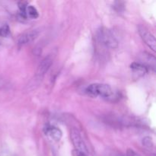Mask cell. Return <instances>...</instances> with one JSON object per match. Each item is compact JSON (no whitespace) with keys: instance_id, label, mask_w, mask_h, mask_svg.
<instances>
[{"instance_id":"4fadbf2b","label":"cell","mask_w":156,"mask_h":156,"mask_svg":"<svg viewBox=\"0 0 156 156\" xmlns=\"http://www.w3.org/2000/svg\"><path fill=\"white\" fill-rule=\"evenodd\" d=\"M126 156H140L138 153L135 152V151L132 150V149H128L126 152Z\"/></svg>"},{"instance_id":"5b68a950","label":"cell","mask_w":156,"mask_h":156,"mask_svg":"<svg viewBox=\"0 0 156 156\" xmlns=\"http://www.w3.org/2000/svg\"><path fill=\"white\" fill-rule=\"evenodd\" d=\"M39 34L40 31L37 29L30 30V31H27L26 33L23 34L18 40V47H24V46L27 45V44H30L32 41H34L37 37Z\"/></svg>"},{"instance_id":"277c9868","label":"cell","mask_w":156,"mask_h":156,"mask_svg":"<svg viewBox=\"0 0 156 156\" xmlns=\"http://www.w3.org/2000/svg\"><path fill=\"white\" fill-rule=\"evenodd\" d=\"M53 62V57L51 56H47L40 62L37 69L36 75H35L36 80H41L44 78L46 73L48 72V70L51 67Z\"/></svg>"},{"instance_id":"8992f818","label":"cell","mask_w":156,"mask_h":156,"mask_svg":"<svg viewBox=\"0 0 156 156\" xmlns=\"http://www.w3.org/2000/svg\"><path fill=\"white\" fill-rule=\"evenodd\" d=\"M139 32H140V36H141L142 39L144 41L145 44H146L152 51L155 52L156 49V41L154 35L152 34L150 32H149L147 30L143 28V27H140Z\"/></svg>"},{"instance_id":"30bf717a","label":"cell","mask_w":156,"mask_h":156,"mask_svg":"<svg viewBox=\"0 0 156 156\" xmlns=\"http://www.w3.org/2000/svg\"><path fill=\"white\" fill-rule=\"evenodd\" d=\"M39 16L37 10L36 8L33 5H27V9H26V17L32 18V19H35L37 18Z\"/></svg>"},{"instance_id":"7c38bea8","label":"cell","mask_w":156,"mask_h":156,"mask_svg":"<svg viewBox=\"0 0 156 156\" xmlns=\"http://www.w3.org/2000/svg\"><path fill=\"white\" fill-rule=\"evenodd\" d=\"M143 145L145 146V147L147 148V149H152L154 146L153 142H152V139L149 136H146V137H145V138H143Z\"/></svg>"},{"instance_id":"3957f363","label":"cell","mask_w":156,"mask_h":156,"mask_svg":"<svg viewBox=\"0 0 156 156\" xmlns=\"http://www.w3.org/2000/svg\"><path fill=\"white\" fill-rule=\"evenodd\" d=\"M70 138H71V141L74 146L73 152L88 156V148H87L86 145L78 129H75V128L71 129Z\"/></svg>"},{"instance_id":"6da1fadb","label":"cell","mask_w":156,"mask_h":156,"mask_svg":"<svg viewBox=\"0 0 156 156\" xmlns=\"http://www.w3.org/2000/svg\"><path fill=\"white\" fill-rule=\"evenodd\" d=\"M86 93L92 97H101L102 98L114 99L115 96L114 90L110 85L106 84L94 83L88 85L85 90Z\"/></svg>"},{"instance_id":"7a4b0ae2","label":"cell","mask_w":156,"mask_h":156,"mask_svg":"<svg viewBox=\"0 0 156 156\" xmlns=\"http://www.w3.org/2000/svg\"><path fill=\"white\" fill-rule=\"evenodd\" d=\"M97 37L99 42L102 45L111 49L117 48L118 46V42L112 32L108 29L101 27L97 32Z\"/></svg>"},{"instance_id":"5bb4252c","label":"cell","mask_w":156,"mask_h":156,"mask_svg":"<svg viewBox=\"0 0 156 156\" xmlns=\"http://www.w3.org/2000/svg\"><path fill=\"white\" fill-rule=\"evenodd\" d=\"M4 85H5V82H3L2 79L0 78V88H1V87H2Z\"/></svg>"},{"instance_id":"52a82bcc","label":"cell","mask_w":156,"mask_h":156,"mask_svg":"<svg viewBox=\"0 0 156 156\" xmlns=\"http://www.w3.org/2000/svg\"><path fill=\"white\" fill-rule=\"evenodd\" d=\"M44 132H45L46 135L49 136L55 141H59L62 138V131L56 126H47L44 128Z\"/></svg>"},{"instance_id":"8fae6325","label":"cell","mask_w":156,"mask_h":156,"mask_svg":"<svg viewBox=\"0 0 156 156\" xmlns=\"http://www.w3.org/2000/svg\"><path fill=\"white\" fill-rule=\"evenodd\" d=\"M10 34V27L8 24H5L0 27V37H7Z\"/></svg>"},{"instance_id":"9c48e42d","label":"cell","mask_w":156,"mask_h":156,"mask_svg":"<svg viewBox=\"0 0 156 156\" xmlns=\"http://www.w3.org/2000/svg\"><path fill=\"white\" fill-rule=\"evenodd\" d=\"M130 68L133 70V73L137 74L138 76H144L148 72L147 67L141 64L140 62H133V63L131 64Z\"/></svg>"},{"instance_id":"ba28073f","label":"cell","mask_w":156,"mask_h":156,"mask_svg":"<svg viewBox=\"0 0 156 156\" xmlns=\"http://www.w3.org/2000/svg\"><path fill=\"white\" fill-rule=\"evenodd\" d=\"M140 60L142 61V62H140L143 65L146 66L148 68V66L152 67L153 69H155V58L152 55L149 54L147 53H143V55H141V58H140Z\"/></svg>"}]
</instances>
